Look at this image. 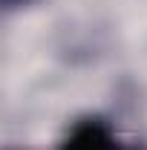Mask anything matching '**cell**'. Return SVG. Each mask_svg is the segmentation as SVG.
Masks as SVG:
<instances>
[{
	"label": "cell",
	"instance_id": "6da1fadb",
	"mask_svg": "<svg viewBox=\"0 0 147 150\" xmlns=\"http://www.w3.org/2000/svg\"><path fill=\"white\" fill-rule=\"evenodd\" d=\"M58 150H141V147L124 144L112 133V127L101 118H81L69 127Z\"/></svg>",
	"mask_w": 147,
	"mask_h": 150
},
{
	"label": "cell",
	"instance_id": "7a4b0ae2",
	"mask_svg": "<svg viewBox=\"0 0 147 150\" xmlns=\"http://www.w3.org/2000/svg\"><path fill=\"white\" fill-rule=\"evenodd\" d=\"M26 3H32V0H3V6H6V9H15V6H26Z\"/></svg>",
	"mask_w": 147,
	"mask_h": 150
}]
</instances>
